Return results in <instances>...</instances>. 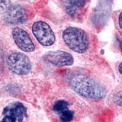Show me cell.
Returning <instances> with one entry per match:
<instances>
[{
    "mask_svg": "<svg viewBox=\"0 0 122 122\" xmlns=\"http://www.w3.org/2000/svg\"><path fill=\"white\" fill-rule=\"evenodd\" d=\"M70 84L76 93L86 98L98 101L106 95L107 92L104 86L87 75H74L70 81Z\"/></svg>",
    "mask_w": 122,
    "mask_h": 122,
    "instance_id": "obj_1",
    "label": "cell"
},
{
    "mask_svg": "<svg viewBox=\"0 0 122 122\" xmlns=\"http://www.w3.org/2000/svg\"><path fill=\"white\" fill-rule=\"evenodd\" d=\"M62 39L66 45L76 53H85L89 47L87 34L80 28L68 27L63 31Z\"/></svg>",
    "mask_w": 122,
    "mask_h": 122,
    "instance_id": "obj_2",
    "label": "cell"
},
{
    "mask_svg": "<svg viewBox=\"0 0 122 122\" xmlns=\"http://www.w3.org/2000/svg\"><path fill=\"white\" fill-rule=\"evenodd\" d=\"M7 64L9 69L17 75H27L32 68L29 58L22 53H11L7 57Z\"/></svg>",
    "mask_w": 122,
    "mask_h": 122,
    "instance_id": "obj_3",
    "label": "cell"
},
{
    "mask_svg": "<svg viewBox=\"0 0 122 122\" xmlns=\"http://www.w3.org/2000/svg\"><path fill=\"white\" fill-rule=\"evenodd\" d=\"M32 32L38 42L45 46H50L55 43L56 37L50 25L43 21L34 23Z\"/></svg>",
    "mask_w": 122,
    "mask_h": 122,
    "instance_id": "obj_4",
    "label": "cell"
},
{
    "mask_svg": "<svg viewBox=\"0 0 122 122\" xmlns=\"http://www.w3.org/2000/svg\"><path fill=\"white\" fill-rule=\"evenodd\" d=\"M3 118L0 122H26L28 117L27 108L20 102L10 103L4 108Z\"/></svg>",
    "mask_w": 122,
    "mask_h": 122,
    "instance_id": "obj_5",
    "label": "cell"
},
{
    "mask_svg": "<svg viewBox=\"0 0 122 122\" xmlns=\"http://www.w3.org/2000/svg\"><path fill=\"white\" fill-rule=\"evenodd\" d=\"M28 14L25 8L20 5H12L4 13L3 20L11 25H21L28 20Z\"/></svg>",
    "mask_w": 122,
    "mask_h": 122,
    "instance_id": "obj_6",
    "label": "cell"
},
{
    "mask_svg": "<svg viewBox=\"0 0 122 122\" xmlns=\"http://www.w3.org/2000/svg\"><path fill=\"white\" fill-rule=\"evenodd\" d=\"M43 59L50 64L59 67L70 66L74 63L72 54L62 50L48 52L44 55Z\"/></svg>",
    "mask_w": 122,
    "mask_h": 122,
    "instance_id": "obj_7",
    "label": "cell"
},
{
    "mask_svg": "<svg viewBox=\"0 0 122 122\" xmlns=\"http://www.w3.org/2000/svg\"><path fill=\"white\" fill-rule=\"evenodd\" d=\"M12 35L14 42L20 50L26 53L34 51V43L26 30L18 27H15L12 29Z\"/></svg>",
    "mask_w": 122,
    "mask_h": 122,
    "instance_id": "obj_8",
    "label": "cell"
},
{
    "mask_svg": "<svg viewBox=\"0 0 122 122\" xmlns=\"http://www.w3.org/2000/svg\"><path fill=\"white\" fill-rule=\"evenodd\" d=\"M65 9L67 14L71 17H75L78 9L85 6L87 1H65Z\"/></svg>",
    "mask_w": 122,
    "mask_h": 122,
    "instance_id": "obj_9",
    "label": "cell"
},
{
    "mask_svg": "<svg viewBox=\"0 0 122 122\" xmlns=\"http://www.w3.org/2000/svg\"><path fill=\"white\" fill-rule=\"evenodd\" d=\"M70 106V102L65 99H60V100H56L52 105L51 110L55 115L59 113L68 109Z\"/></svg>",
    "mask_w": 122,
    "mask_h": 122,
    "instance_id": "obj_10",
    "label": "cell"
},
{
    "mask_svg": "<svg viewBox=\"0 0 122 122\" xmlns=\"http://www.w3.org/2000/svg\"><path fill=\"white\" fill-rule=\"evenodd\" d=\"M75 112L74 110L68 109L56 114L59 122H72L75 119Z\"/></svg>",
    "mask_w": 122,
    "mask_h": 122,
    "instance_id": "obj_11",
    "label": "cell"
},
{
    "mask_svg": "<svg viewBox=\"0 0 122 122\" xmlns=\"http://www.w3.org/2000/svg\"><path fill=\"white\" fill-rule=\"evenodd\" d=\"M113 100L115 104L122 107V92L116 93L114 96Z\"/></svg>",
    "mask_w": 122,
    "mask_h": 122,
    "instance_id": "obj_12",
    "label": "cell"
},
{
    "mask_svg": "<svg viewBox=\"0 0 122 122\" xmlns=\"http://www.w3.org/2000/svg\"><path fill=\"white\" fill-rule=\"evenodd\" d=\"M9 1H0V14L5 12L9 7Z\"/></svg>",
    "mask_w": 122,
    "mask_h": 122,
    "instance_id": "obj_13",
    "label": "cell"
},
{
    "mask_svg": "<svg viewBox=\"0 0 122 122\" xmlns=\"http://www.w3.org/2000/svg\"><path fill=\"white\" fill-rule=\"evenodd\" d=\"M118 25L121 29H122V12L120 14L119 17H118Z\"/></svg>",
    "mask_w": 122,
    "mask_h": 122,
    "instance_id": "obj_14",
    "label": "cell"
},
{
    "mask_svg": "<svg viewBox=\"0 0 122 122\" xmlns=\"http://www.w3.org/2000/svg\"><path fill=\"white\" fill-rule=\"evenodd\" d=\"M118 70L120 73L121 75H122V62L119 64V65H118Z\"/></svg>",
    "mask_w": 122,
    "mask_h": 122,
    "instance_id": "obj_15",
    "label": "cell"
}]
</instances>
